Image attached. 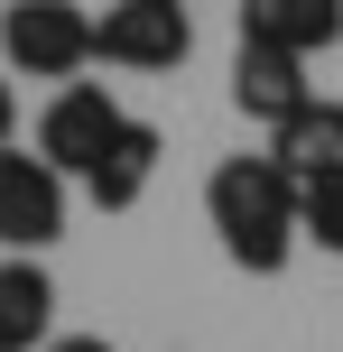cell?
Returning a JSON list of instances; mask_svg holds the SVG:
<instances>
[{"mask_svg":"<svg viewBox=\"0 0 343 352\" xmlns=\"http://www.w3.org/2000/svg\"><path fill=\"white\" fill-rule=\"evenodd\" d=\"M204 223H214L223 260L251 269V278H278L288 269V250L307 241L297 232V176L260 148V158H223L204 176Z\"/></svg>","mask_w":343,"mask_h":352,"instance_id":"cell-1","label":"cell"},{"mask_svg":"<svg viewBox=\"0 0 343 352\" xmlns=\"http://www.w3.org/2000/svg\"><path fill=\"white\" fill-rule=\"evenodd\" d=\"M0 65L37 84H74L93 65V10L84 0H10L0 10Z\"/></svg>","mask_w":343,"mask_h":352,"instance_id":"cell-2","label":"cell"},{"mask_svg":"<svg viewBox=\"0 0 343 352\" xmlns=\"http://www.w3.org/2000/svg\"><path fill=\"white\" fill-rule=\"evenodd\" d=\"M93 56L121 74H177L195 56V19H186V0H111L93 19Z\"/></svg>","mask_w":343,"mask_h":352,"instance_id":"cell-3","label":"cell"},{"mask_svg":"<svg viewBox=\"0 0 343 352\" xmlns=\"http://www.w3.org/2000/svg\"><path fill=\"white\" fill-rule=\"evenodd\" d=\"M121 121H130V111L111 102L102 84H65L47 111H37V158H47L56 176H93V158L121 140Z\"/></svg>","mask_w":343,"mask_h":352,"instance_id":"cell-4","label":"cell"},{"mask_svg":"<svg viewBox=\"0 0 343 352\" xmlns=\"http://www.w3.org/2000/svg\"><path fill=\"white\" fill-rule=\"evenodd\" d=\"M56 232H65V176L28 148H0V250L37 260Z\"/></svg>","mask_w":343,"mask_h":352,"instance_id":"cell-5","label":"cell"},{"mask_svg":"<svg viewBox=\"0 0 343 352\" xmlns=\"http://www.w3.org/2000/svg\"><path fill=\"white\" fill-rule=\"evenodd\" d=\"M232 102L251 111L260 130L297 121V111L316 102V84H307V56H288V47H260V37H241V56H232Z\"/></svg>","mask_w":343,"mask_h":352,"instance_id":"cell-6","label":"cell"},{"mask_svg":"<svg viewBox=\"0 0 343 352\" xmlns=\"http://www.w3.org/2000/svg\"><path fill=\"white\" fill-rule=\"evenodd\" d=\"M47 343H56V278L0 250V352H47Z\"/></svg>","mask_w":343,"mask_h":352,"instance_id":"cell-7","label":"cell"},{"mask_svg":"<svg viewBox=\"0 0 343 352\" xmlns=\"http://www.w3.org/2000/svg\"><path fill=\"white\" fill-rule=\"evenodd\" d=\"M241 37L288 56H325L343 47V0H241Z\"/></svg>","mask_w":343,"mask_h":352,"instance_id":"cell-8","label":"cell"},{"mask_svg":"<svg viewBox=\"0 0 343 352\" xmlns=\"http://www.w3.org/2000/svg\"><path fill=\"white\" fill-rule=\"evenodd\" d=\"M158 158H167V140H158V121H121V140L93 158V176H84V195L102 213H130L148 195V176H158Z\"/></svg>","mask_w":343,"mask_h":352,"instance_id":"cell-9","label":"cell"},{"mask_svg":"<svg viewBox=\"0 0 343 352\" xmlns=\"http://www.w3.org/2000/svg\"><path fill=\"white\" fill-rule=\"evenodd\" d=\"M269 158L288 167L297 186H307V176H325V167H343V102H325V93H316L297 121L269 130Z\"/></svg>","mask_w":343,"mask_h":352,"instance_id":"cell-10","label":"cell"},{"mask_svg":"<svg viewBox=\"0 0 343 352\" xmlns=\"http://www.w3.org/2000/svg\"><path fill=\"white\" fill-rule=\"evenodd\" d=\"M297 232H307L316 250H334V260H343V167H325V176L297 186Z\"/></svg>","mask_w":343,"mask_h":352,"instance_id":"cell-11","label":"cell"},{"mask_svg":"<svg viewBox=\"0 0 343 352\" xmlns=\"http://www.w3.org/2000/svg\"><path fill=\"white\" fill-rule=\"evenodd\" d=\"M0 148H19V84H10V65H0Z\"/></svg>","mask_w":343,"mask_h":352,"instance_id":"cell-12","label":"cell"},{"mask_svg":"<svg viewBox=\"0 0 343 352\" xmlns=\"http://www.w3.org/2000/svg\"><path fill=\"white\" fill-rule=\"evenodd\" d=\"M47 352H111V343H102V334H56Z\"/></svg>","mask_w":343,"mask_h":352,"instance_id":"cell-13","label":"cell"}]
</instances>
